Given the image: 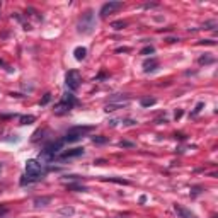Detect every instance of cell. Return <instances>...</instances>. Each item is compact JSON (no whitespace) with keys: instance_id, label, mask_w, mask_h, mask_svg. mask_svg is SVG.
<instances>
[{"instance_id":"obj_1","label":"cell","mask_w":218,"mask_h":218,"mask_svg":"<svg viewBox=\"0 0 218 218\" xmlns=\"http://www.w3.org/2000/svg\"><path fill=\"white\" fill-rule=\"evenodd\" d=\"M48 172V167L44 164L38 162L34 158H31L26 162V175L21 179V184L26 186V184H33V182H38V181L44 179V175Z\"/></svg>"},{"instance_id":"obj_2","label":"cell","mask_w":218,"mask_h":218,"mask_svg":"<svg viewBox=\"0 0 218 218\" xmlns=\"http://www.w3.org/2000/svg\"><path fill=\"white\" fill-rule=\"evenodd\" d=\"M95 14L92 10H87L85 14H82V17L78 19V24H77V31L80 34H92L95 29Z\"/></svg>"},{"instance_id":"obj_3","label":"cell","mask_w":218,"mask_h":218,"mask_svg":"<svg viewBox=\"0 0 218 218\" xmlns=\"http://www.w3.org/2000/svg\"><path fill=\"white\" fill-rule=\"evenodd\" d=\"M63 140H56V141H51V143H48L46 147L43 148L41 152V158L46 160V162H53L58 155H60L61 148H63Z\"/></svg>"},{"instance_id":"obj_4","label":"cell","mask_w":218,"mask_h":218,"mask_svg":"<svg viewBox=\"0 0 218 218\" xmlns=\"http://www.w3.org/2000/svg\"><path fill=\"white\" fill-rule=\"evenodd\" d=\"M89 131H92V126H73L65 133V137L61 140H63V143H73V141H78Z\"/></svg>"},{"instance_id":"obj_5","label":"cell","mask_w":218,"mask_h":218,"mask_svg":"<svg viewBox=\"0 0 218 218\" xmlns=\"http://www.w3.org/2000/svg\"><path fill=\"white\" fill-rule=\"evenodd\" d=\"M77 104V101H75V97H73V94H67L63 95V99H61L60 102L55 106V112L58 116H61V114H67V112H70V109H72L73 106Z\"/></svg>"},{"instance_id":"obj_6","label":"cell","mask_w":218,"mask_h":218,"mask_svg":"<svg viewBox=\"0 0 218 218\" xmlns=\"http://www.w3.org/2000/svg\"><path fill=\"white\" fill-rule=\"evenodd\" d=\"M80 82H82V77L80 73L77 72V70H70V72H67V75H65V85H67V89L68 90H77L78 87H80Z\"/></svg>"},{"instance_id":"obj_7","label":"cell","mask_w":218,"mask_h":218,"mask_svg":"<svg viewBox=\"0 0 218 218\" xmlns=\"http://www.w3.org/2000/svg\"><path fill=\"white\" fill-rule=\"evenodd\" d=\"M84 155V148L82 147H77V148H68V150H61L60 155L55 158V160H70V158L80 157Z\"/></svg>"},{"instance_id":"obj_8","label":"cell","mask_w":218,"mask_h":218,"mask_svg":"<svg viewBox=\"0 0 218 218\" xmlns=\"http://www.w3.org/2000/svg\"><path fill=\"white\" fill-rule=\"evenodd\" d=\"M123 7V2H118V0H111V2H106V4L101 7V17H107L109 14L116 12Z\"/></svg>"},{"instance_id":"obj_9","label":"cell","mask_w":218,"mask_h":218,"mask_svg":"<svg viewBox=\"0 0 218 218\" xmlns=\"http://www.w3.org/2000/svg\"><path fill=\"white\" fill-rule=\"evenodd\" d=\"M174 209H175V213L179 215V218H196V215L191 213L188 208H182L181 205H174Z\"/></svg>"},{"instance_id":"obj_10","label":"cell","mask_w":218,"mask_h":218,"mask_svg":"<svg viewBox=\"0 0 218 218\" xmlns=\"http://www.w3.org/2000/svg\"><path fill=\"white\" fill-rule=\"evenodd\" d=\"M157 68H158V60L157 58H150V60L143 61V70H145L147 73L154 72V70H157Z\"/></svg>"},{"instance_id":"obj_11","label":"cell","mask_w":218,"mask_h":218,"mask_svg":"<svg viewBox=\"0 0 218 218\" xmlns=\"http://www.w3.org/2000/svg\"><path fill=\"white\" fill-rule=\"evenodd\" d=\"M67 189H68V191H75V192H85L87 191L85 186H82V184H78V182L67 184Z\"/></svg>"},{"instance_id":"obj_12","label":"cell","mask_w":218,"mask_h":218,"mask_svg":"<svg viewBox=\"0 0 218 218\" xmlns=\"http://www.w3.org/2000/svg\"><path fill=\"white\" fill-rule=\"evenodd\" d=\"M51 203V198L50 196H41V198H36L34 199V206L36 208H39V206H48Z\"/></svg>"},{"instance_id":"obj_13","label":"cell","mask_w":218,"mask_h":218,"mask_svg":"<svg viewBox=\"0 0 218 218\" xmlns=\"http://www.w3.org/2000/svg\"><path fill=\"white\" fill-rule=\"evenodd\" d=\"M73 55H75V58H77L78 61H82L84 58H85V55H87V50L84 46H77L75 50H73Z\"/></svg>"},{"instance_id":"obj_14","label":"cell","mask_w":218,"mask_h":218,"mask_svg":"<svg viewBox=\"0 0 218 218\" xmlns=\"http://www.w3.org/2000/svg\"><path fill=\"white\" fill-rule=\"evenodd\" d=\"M198 63H199V65H213V63H215V58H213V56H208V55L199 56Z\"/></svg>"},{"instance_id":"obj_15","label":"cell","mask_w":218,"mask_h":218,"mask_svg":"<svg viewBox=\"0 0 218 218\" xmlns=\"http://www.w3.org/2000/svg\"><path fill=\"white\" fill-rule=\"evenodd\" d=\"M155 102H157V99H154V97H143L140 101L141 107H150V106H154Z\"/></svg>"},{"instance_id":"obj_16","label":"cell","mask_w":218,"mask_h":218,"mask_svg":"<svg viewBox=\"0 0 218 218\" xmlns=\"http://www.w3.org/2000/svg\"><path fill=\"white\" fill-rule=\"evenodd\" d=\"M58 213H60V215H65V216H72V215L75 213V209H73L72 206H65V208H60V209H58Z\"/></svg>"},{"instance_id":"obj_17","label":"cell","mask_w":218,"mask_h":218,"mask_svg":"<svg viewBox=\"0 0 218 218\" xmlns=\"http://www.w3.org/2000/svg\"><path fill=\"white\" fill-rule=\"evenodd\" d=\"M92 143H95V145H106L107 138L102 137V135H97V137H92Z\"/></svg>"},{"instance_id":"obj_18","label":"cell","mask_w":218,"mask_h":218,"mask_svg":"<svg viewBox=\"0 0 218 218\" xmlns=\"http://www.w3.org/2000/svg\"><path fill=\"white\" fill-rule=\"evenodd\" d=\"M111 27H112L114 31H121V29H124V27H126V22L116 21V22H112V24H111Z\"/></svg>"},{"instance_id":"obj_19","label":"cell","mask_w":218,"mask_h":218,"mask_svg":"<svg viewBox=\"0 0 218 218\" xmlns=\"http://www.w3.org/2000/svg\"><path fill=\"white\" fill-rule=\"evenodd\" d=\"M34 121H36L34 116H21V124H31Z\"/></svg>"},{"instance_id":"obj_20","label":"cell","mask_w":218,"mask_h":218,"mask_svg":"<svg viewBox=\"0 0 218 218\" xmlns=\"http://www.w3.org/2000/svg\"><path fill=\"white\" fill-rule=\"evenodd\" d=\"M154 53H155V48L152 46V44H148V46H145L140 51V55H154Z\"/></svg>"},{"instance_id":"obj_21","label":"cell","mask_w":218,"mask_h":218,"mask_svg":"<svg viewBox=\"0 0 218 218\" xmlns=\"http://www.w3.org/2000/svg\"><path fill=\"white\" fill-rule=\"evenodd\" d=\"M118 145H119L121 148H133V147H135V143H133V141H126V140H123V141H119Z\"/></svg>"},{"instance_id":"obj_22","label":"cell","mask_w":218,"mask_h":218,"mask_svg":"<svg viewBox=\"0 0 218 218\" xmlns=\"http://www.w3.org/2000/svg\"><path fill=\"white\" fill-rule=\"evenodd\" d=\"M50 101H51V94L48 92V94H44V97L41 99V106H46V104L50 102Z\"/></svg>"},{"instance_id":"obj_23","label":"cell","mask_w":218,"mask_h":218,"mask_svg":"<svg viewBox=\"0 0 218 218\" xmlns=\"http://www.w3.org/2000/svg\"><path fill=\"white\" fill-rule=\"evenodd\" d=\"M107 181H111V182H118V184H130L126 179H118V177H109Z\"/></svg>"},{"instance_id":"obj_24","label":"cell","mask_w":218,"mask_h":218,"mask_svg":"<svg viewBox=\"0 0 218 218\" xmlns=\"http://www.w3.org/2000/svg\"><path fill=\"white\" fill-rule=\"evenodd\" d=\"M203 106H205V104H203V102H198V104H196V107H194V111H192L191 114H192V116H196L198 112H199L201 109H203Z\"/></svg>"},{"instance_id":"obj_25","label":"cell","mask_w":218,"mask_h":218,"mask_svg":"<svg viewBox=\"0 0 218 218\" xmlns=\"http://www.w3.org/2000/svg\"><path fill=\"white\" fill-rule=\"evenodd\" d=\"M213 26H216V22L215 21H209V22H205V29H213Z\"/></svg>"},{"instance_id":"obj_26","label":"cell","mask_w":218,"mask_h":218,"mask_svg":"<svg viewBox=\"0 0 218 218\" xmlns=\"http://www.w3.org/2000/svg\"><path fill=\"white\" fill-rule=\"evenodd\" d=\"M201 44H215L213 39H203V41H199Z\"/></svg>"},{"instance_id":"obj_27","label":"cell","mask_w":218,"mask_h":218,"mask_svg":"<svg viewBox=\"0 0 218 218\" xmlns=\"http://www.w3.org/2000/svg\"><path fill=\"white\" fill-rule=\"evenodd\" d=\"M201 192V188H192V196H198Z\"/></svg>"},{"instance_id":"obj_28","label":"cell","mask_w":218,"mask_h":218,"mask_svg":"<svg viewBox=\"0 0 218 218\" xmlns=\"http://www.w3.org/2000/svg\"><path fill=\"white\" fill-rule=\"evenodd\" d=\"M5 213H7V208H5V206H0V216H4Z\"/></svg>"},{"instance_id":"obj_29","label":"cell","mask_w":218,"mask_h":218,"mask_svg":"<svg viewBox=\"0 0 218 218\" xmlns=\"http://www.w3.org/2000/svg\"><path fill=\"white\" fill-rule=\"evenodd\" d=\"M116 51H118V53H121V51H123V53H128V51H130V48H118Z\"/></svg>"},{"instance_id":"obj_30","label":"cell","mask_w":218,"mask_h":218,"mask_svg":"<svg viewBox=\"0 0 218 218\" xmlns=\"http://www.w3.org/2000/svg\"><path fill=\"white\" fill-rule=\"evenodd\" d=\"M165 41L167 43H175V41H179V38H167Z\"/></svg>"},{"instance_id":"obj_31","label":"cell","mask_w":218,"mask_h":218,"mask_svg":"<svg viewBox=\"0 0 218 218\" xmlns=\"http://www.w3.org/2000/svg\"><path fill=\"white\" fill-rule=\"evenodd\" d=\"M124 123L128 124V126H131V124H135V123H137V121H133V119H126V121H124Z\"/></svg>"},{"instance_id":"obj_32","label":"cell","mask_w":218,"mask_h":218,"mask_svg":"<svg viewBox=\"0 0 218 218\" xmlns=\"http://www.w3.org/2000/svg\"><path fill=\"white\" fill-rule=\"evenodd\" d=\"M181 116H182V111H177V112H175V119H179Z\"/></svg>"},{"instance_id":"obj_33","label":"cell","mask_w":218,"mask_h":218,"mask_svg":"<svg viewBox=\"0 0 218 218\" xmlns=\"http://www.w3.org/2000/svg\"><path fill=\"white\" fill-rule=\"evenodd\" d=\"M95 164H97V165H102L104 160H102V158H99V160H95Z\"/></svg>"},{"instance_id":"obj_34","label":"cell","mask_w":218,"mask_h":218,"mask_svg":"<svg viewBox=\"0 0 218 218\" xmlns=\"http://www.w3.org/2000/svg\"><path fill=\"white\" fill-rule=\"evenodd\" d=\"M0 169H2V165H0Z\"/></svg>"}]
</instances>
